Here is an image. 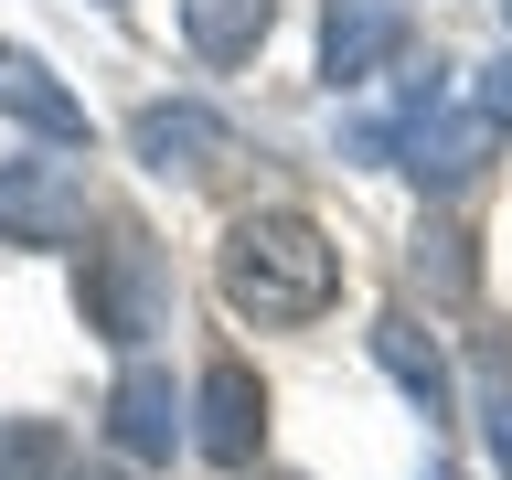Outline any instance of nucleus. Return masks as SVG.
<instances>
[{
	"mask_svg": "<svg viewBox=\"0 0 512 480\" xmlns=\"http://www.w3.org/2000/svg\"><path fill=\"white\" fill-rule=\"evenodd\" d=\"M214 278H224V299H235L246 320L299 331V320H320L331 299H342V246H331L299 203H267V214H235V224H224Z\"/></svg>",
	"mask_w": 512,
	"mask_h": 480,
	"instance_id": "1",
	"label": "nucleus"
},
{
	"mask_svg": "<svg viewBox=\"0 0 512 480\" xmlns=\"http://www.w3.org/2000/svg\"><path fill=\"white\" fill-rule=\"evenodd\" d=\"M86 331L96 342L139 352L150 331H171V267L139 224H107V246L86 256Z\"/></svg>",
	"mask_w": 512,
	"mask_h": 480,
	"instance_id": "2",
	"label": "nucleus"
},
{
	"mask_svg": "<svg viewBox=\"0 0 512 480\" xmlns=\"http://www.w3.org/2000/svg\"><path fill=\"white\" fill-rule=\"evenodd\" d=\"M448 64H427V86L406 96V118H395V171H416V192H459L491 160V118L480 107H448L438 96Z\"/></svg>",
	"mask_w": 512,
	"mask_h": 480,
	"instance_id": "3",
	"label": "nucleus"
},
{
	"mask_svg": "<svg viewBox=\"0 0 512 480\" xmlns=\"http://www.w3.org/2000/svg\"><path fill=\"white\" fill-rule=\"evenodd\" d=\"M128 160L160 171V182H203L214 160H235V118L203 107V96H150V107L128 118Z\"/></svg>",
	"mask_w": 512,
	"mask_h": 480,
	"instance_id": "4",
	"label": "nucleus"
},
{
	"mask_svg": "<svg viewBox=\"0 0 512 480\" xmlns=\"http://www.w3.org/2000/svg\"><path fill=\"white\" fill-rule=\"evenodd\" d=\"M86 171L75 160H0V235L11 246H86Z\"/></svg>",
	"mask_w": 512,
	"mask_h": 480,
	"instance_id": "5",
	"label": "nucleus"
},
{
	"mask_svg": "<svg viewBox=\"0 0 512 480\" xmlns=\"http://www.w3.org/2000/svg\"><path fill=\"white\" fill-rule=\"evenodd\" d=\"M192 448H203L214 470H246L256 448H267V384H256L235 352H214V363L192 374Z\"/></svg>",
	"mask_w": 512,
	"mask_h": 480,
	"instance_id": "6",
	"label": "nucleus"
},
{
	"mask_svg": "<svg viewBox=\"0 0 512 480\" xmlns=\"http://www.w3.org/2000/svg\"><path fill=\"white\" fill-rule=\"evenodd\" d=\"M182 438H192V406L171 395V363L128 352L118 384H107V448H118V459H171Z\"/></svg>",
	"mask_w": 512,
	"mask_h": 480,
	"instance_id": "7",
	"label": "nucleus"
},
{
	"mask_svg": "<svg viewBox=\"0 0 512 480\" xmlns=\"http://www.w3.org/2000/svg\"><path fill=\"white\" fill-rule=\"evenodd\" d=\"M0 118L32 128L43 150H86V139H96V128H86V96L64 86V75L32 54V43H0Z\"/></svg>",
	"mask_w": 512,
	"mask_h": 480,
	"instance_id": "8",
	"label": "nucleus"
},
{
	"mask_svg": "<svg viewBox=\"0 0 512 480\" xmlns=\"http://www.w3.org/2000/svg\"><path fill=\"white\" fill-rule=\"evenodd\" d=\"M406 54V11L395 0H320V75L331 86H374Z\"/></svg>",
	"mask_w": 512,
	"mask_h": 480,
	"instance_id": "9",
	"label": "nucleus"
},
{
	"mask_svg": "<svg viewBox=\"0 0 512 480\" xmlns=\"http://www.w3.org/2000/svg\"><path fill=\"white\" fill-rule=\"evenodd\" d=\"M374 363H384V374H395V384L416 395V416H427V438H438L448 416H459V374H448L438 331H427L416 310H384V320H374Z\"/></svg>",
	"mask_w": 512,
	"mask_h": 480,
	"instance_id": "10",
	"label": "nucleus"
},
{
	"mask_svg": "<svg viewBox=\"0 0 512 480\" xmlns=\"http://www.w3.org/2000/svg\"><path fill=\"white\" fill-rule=\"evenodd\" d=\"M278 32V0H182V43L203 64H246Z\"/></svg>",
	"mask_w": 512,
	"mask_h": 480,
	"instance_id": "11",
	"label": "nucleus"
},
{
	"mask_svg": "<svg viewBox=\"0 0 512 480\" xmlns=\"http://www.w3.org/2000/svg\"><path fill=\"white\" fill-rule=\"evenodd\" d=\"M0 480H86V459L54 416H0Z\"/></svg>",
	"mask_w": 512,
	"mask_h": 480,
	"instance_id": "12",
	"label": "nucleus"
},
{
	"mask_svg": "<svg viewBox=\"0 0 512 480\" xmlns=\"http://www.w3.org/2000/svg\"><path fill=\"white\" fill-rule=\"evenodd\" d=\"M406 267H416V288H427V299H448V310H459V299H470V235H459V224L448 214H427L416 224V246H406Z\"/></svg>",
	"mask_w": 512,
	"mask_h": 480,
	"instance_id": "13",
	"label": "nucleus"
},
{
	"mask_svg": "<svg viewBox=\"0 0 512 480\" xmlns=\"http://www.w3.org/2000/svg\"><path fill=\"white\" fill-rule=\"evenodd\" d=\"M470 384H480V438H491V470L512 480V342H480Z\"/></svg>",
	"mask_w": 512,
	"mask_h": 480,
	"instance_id": "14",
	"label": "nucleus"
},
{
	"mask_svg": "<svg viewBox=\"0 0 512 480\" xmlns=\"http://www.w3.org/2000/svg\"><path fill=\"white\" fill-rule=\"evenodd\" d=\"M480 118H491V128H512V43L480 64Z\"/></svg>",
	"mask_w": 512,
	"mask_h": 480,
	"instance_id": "15",
	"label": "nucleus"
},
{
	"mask_svg": "<svg viewBox=\"0 0 512 480\" xmlns=\"http://www.w3.org/2000/svg\"><path fill=\"white\" fill-rule=\"evenodd\" d=\"M502 22H512V0H502Z\"/></svg>",
	"mask_w": 512,
	"mask_h": 480,
	"instance_id": "16",
	"label": "nucleus"
},
{
	"mask_svg": "<svg viewBox=\"0 0 512 480\" xmlns=\"http://www.w3.org/2000/svg\"><path fill=\"white\" fill-rule=\"evenodd\" d=\"M107 11H118V0H107Z\"/></svg>",
	"mask_w": 512,
	"mask_h": 480,
	"instance_id": "17",
	"label": "nucleus"
},
{
	"mask_svg": "<svg viewBox=\"0 0 512 480\" xmlns=\"http://www.w3.org/2000/svg\"><path fill=\"white\" fill-rule=\"evenodd\" d=\"M86 480H96V470H86Z\"/></svg>",
	"mask_w": 512,
	"mask_h": 480,
	"instance_id": "18",
	"label": "nucleus"
}]
</instances>
